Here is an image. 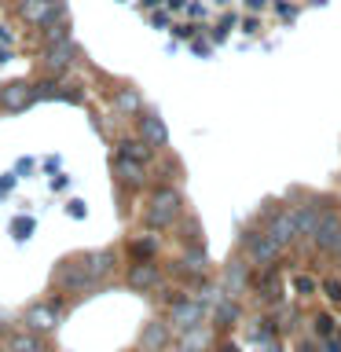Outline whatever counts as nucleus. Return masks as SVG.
<instances>
[{
	"label": "nucleus",
	"instance_id": "obj_9",
	"mask_svg": "<svg viewBox=\"0 0 341 352\" xmlns=\"http://www.w3.org/2000/svg\"><path fill=\"white\" fill-rule=\"evenodd\" d=\"M55 8H59V0H19V15L26 19L30 26H44Z\"/></svg>",
	"mask_w": 341,
	"mask_h": 352
},
{
	"label": "nucleus",
	"instance_id": "obj_16",
	"mask_svg": "<svg viewBox=\"0 0 341 352\" xmlns=\"http://www.w3.org/2000/svg\"><path fill=\"white\" fill-rule=\"evenodd\" d=\"M118 173H121V180L125 184H132V187H140L147 176H143V162H132V158H125V154H118Z\"/></svg>",
	"mask_w": 341,
	"mask_h": 352
},
{
	"label": "nucleus",
	"instance_id": "obj_14",
	"mask_svg": "<svg viewBox=\"0 0 341 352\" xmlns=\"http://www.w3.org/2000/svg\"><path fill=\"white\" fill-rule=\"evenodd\" d=\"M246 246H250V257L257 261V264H272L275 257H279V246H275L268 235H250Z\"/></svg>",
	"mask_w": 341,
	"mask_h": 352
},
{
	"label": "nucleus",
	"instance_id": "obj_10",
	"mask_svg": "<svg viewBox=\"0 0 341 352\" xmlns=\"http://www.w3.org/2000/svg\"><path fill=\"white\" fill-rule=\"evenodd\" d=\"M114 250H99V253H88V257H81V264H85V272H88V279H107L110 272H114Z\"/></svg>",
	"mask_w": 341,
	"mask_h": 352
},
{
	"label": "nucleus",
	"instance_id": "obj_11",
	"mask_svg": "<svg viewBox=\"0 0 341 352\" xmlns=\"http://www.w3.org/2000/svg\"><path fill=\"white\" fill-rule=\"evenodd\" d=\"M0 103H4L8 110H26V107L33 103V88L22 85V81L4 85V88H0Z\"/></svg>",
	"mask_w": 341,
	"mask_h": 352
},
{
	"label": "nucleus",
	"instance_id": "obj_3",
	"mask_svg": "<svg viewBox=\"0 0 341 352\" xmlns=\"http://www.w3.org/2000/svg\"><path fill=\"white\" fill-rule=\"evenodd\" d=\"M26 327L33 330V334H52L55 327H59V297L48 305H33L26 312Z\"/></svg>",
	"mask_w": 341,
	"mask_h": 352
},
{
	"label": "nucleus",
	"instance_id": "obj_17",
	"mask_svg": "<svg viewBox=\"0 0 341 352\" xmlns=\"http://www.w3.org/2000/svg\"><path fill=\"white\" fill-rule=\"evenodd\" d=\"M4 352H48V349H44V341L30 330V334H15V338H11Z\"/></svg>",
	"mask_w": 341,
	"mask_h": 352
},
{
	"label": "nucleus",
	"instance_id": "obj_15",
	"mask_svg": "<svg viewBox=\"0 0 341 352\" xmlns=\"http://www.w3.org/2000/svg\"><path fill=\"white\" fill-rule=\"evenodd\" d=\"M140 136H143V143H151V147H162V143H165V125H162V118H154V114L140 118Z\"/></svg>",
	"mask_w": 341,
	"mask_h": 352
},
{
	"label": "nucleus",
	"instance_id": "obj_7",
	"mask_svg": "<svg viewBox=\"0 0 341 352\" xmlns=\"http://www.w3.org/2000/svg\"><path fill=\"white\" fill-rule=\"evenodd\" d=\"M74 41L70 37H63V41H52L48 44V52H44V66H48L52 74H59V70H70V63H74Z\"/></svg>",
	"mask_w": 341,
	"mask_h": 352
},
{
	"label": "nucleus",
	"instance_id": "obj_25",
	"mask_svg": "<svg viewBox=\"0 0 341 352\" xmlns=\"http://www.w3.org/2000/svg\"><path fill=\"white\" fill-rule=\"evenodd\" d=\"M316 330H319V334H330V319L319 316V319H316Z\"/></svg>",
	"mask_w": 341,
	"mask_h": 352
},
{
	"label": "nucleus",
	"instance_id": "obj_29",
	"mask_svg": "<svg viewBox=\"0 0 341 352\" xmlns=\"http://www.w3.org/2000/svg\"><path fill=\"white\" fill-rule=\"evenodd\" d=\"M330 253H338V257H341V231H338V239H334V246H330Z\"/></svg>",
	"mask_w": 341,
	"mask_h": 352
},
{
	"label": "nucleus",
	"instance_id": "obj_30",
	"mask_svg": "<svg viewBox=\"0 0 341 352\" xmlns=\"http://www.w3.org/2000/svg\"><path fill=\"white\" fill-rule=\"evenodd\" d=\"M0 4H11V0H0Z\"/></svg>",
	"mask_w": 341,
	"mask_h": 352
},
{
	"label": "nucleus",
	"instance_id": "obj_1",
	"mask_svg": "<svg viewBox=\"0 0 341 352\" xmlns=\"http://www.w3.org/2000/svg\"><path fill=\"white\" fill-rule=\"evenodd\" d=\"M176 217H180V195H176L173 187L154 191L151 206H147V224H151V228H169Z\"/></svg>",
	"mask_w": 341,
	"mask_h": 352
},
{
	"label": "nucleus",
	"instance_id": "obj_26",
	"mask_svg": "<svg viewBox=\"0 0 341 352\" xmlns=\"http://www.w3.org/2000/svg\"><path fill=\"white\" fill-rule=\"evenodd\" d=\"M312 286H316V283H312V279H305V275H301V279H297V290H301V294H308V290H312Z\"/></svg>",
	"mask_w": 341,
	"mask_h": 352
},
{
	"label": "nucleus",
	"instance_id": "obj_5",
	"mask_svg": "<svg viewBox=\"0 0 341 352\" xmlns=\"http://www.w3.org/2000/svg\"><path fill=\"white\" fill-rule=\"evenodd\" d=\"M55 283H59L63 290H70V294L88 290V286H92V279H88V272H85L81 261H63L59 268H55Z\"/></svg>",
	"mask_w": 341,
	"mask_h": 352
},
{
	"label": "nucleus",
	"instance_id": "obj_18",
	"mask_svg": "<svg viewBox=\"0 0 341 352\" xmlns=\"http://www.w3.org/2000/svg\"><path fill=\"white\" fill-rule=\"evenodd\" d=\"M118 154H125V158H132V162H143V165H147V162H151V143H143V140H121Z\"/></svg>",
	"mask_w": 341,
	"mask_h": 352
},
{
	"label": "nucleus",
	"instance_id": "obj_24",
	"mask_svg": "<svg viewBox=\"0 0 341 352\" xmlns=\"http://www.w3.org/2000/svg\"><path fill=\"white\" fill-rule=\"evenodd\" d=\"M151 22H154V26H169V11H154Z\"/></svg>",
	"mask_w": 341,
	"mask_h": 352
},
{
	"label": "nucleus",
	"instance_id": "obj_23",
	"mask_svg": "<svg viewBox=\"0 0 341 352\" xmlns=\"http://www.w3.org/2000/svg\"><path fill=\"white\" fill-rule=\"evenodd\" d=\"M173 33H176V37H195V26H191V22H187V26H184V22H176V26H173Z\"/></svg>",
	"mask_w": 341,
	"mask_h": 352
},
{
	"label": "nucleus",
	"instance_id": "obj_21",
	"mask_svg": "<svg viewBox=\"0 0 341 352\" xmlns=\"http://www.w3.org/2000/svg\"><path fill=\"white\" fill-rule=\"evenodd\" d=\"M114 107H118V110H125V114H132V110H140V96H136V92H129V88H121V92L114 96Z\"/></svg>",
	"mask_w": 341,
	"mask_h": 352
},
{
	"label": "nucleus",
	"instance_id": "obj_27",
	"mask_svg": "<svg viewBox=\"0 0 341 352\" xmlns=\"http://www.w3.org/2000/svg\"><path fill=\"white\" fill-rule=\"evenodd\" d=\"M70 213L74 217H85V202H70Z\"/></svg>",
	"mask_w": 341,
	"mask_h": 352
},
{
	"label": "nucleus",
	"instance_id": "obj_28",
	"mask_svg": "<svg viewBox=\"0 0 341 352\" xmlns=\"http://www.w3.org/2000/svg\"><path fill=\"white\" fill-rule=\"evenodd\" d=\"M327 290H330V297H334V301L341 297V286H338V283H327Z\"/></svg>",
	"mask_w": 341,
	"mask_h": 352
},
{
	"label": "nucleus",
	"instance_id": "obj_19",
	"mask_svg": "<svg viewBox=\"0 0 341 352\" xmlns=\"http://www.w3.org/2000/svg\"><path fill=\"white\" fill-rule=\"evenodd\" d=\"M209 345V334L202 327H191V330H184V341H180V352H202Z\"/></svg>",
	"mask_w": 341,
	"mask_h": 352
},
{
	"label": "nucleus",
	"instance_id": "obj_4",
	"mask_svg": "<svg viewBox=\"0 0 341 352\" xmlns=\"http://www.w3.org/2000/svg\"><path fill=\"white\" fill-rule=\"evenodd\" d=\"M125 283L132 286V290L147 294V290H158V283H162V272H158V264H154V261H136V264L129 268Z\"/></svg>",
	"mask_w": 341,
	"mask_h": 352
},
{
	"label": "nucleus",
	"instance_id": "obj_13",
	"mask_svg": "<svg viewBox=\"0 0 341 352\" xmlns=\"http://www.w3.org/2000/svg\"><path fill=\"white\" fill-rule=\"evenodd\" d=\"M41 30H44V41H48V44H52V41H63V37H70V15H66V8H63V4L55 8V11H52V19L44 22Z\"/></svg>",
	"mask_w": 341,
	"mask_h": 352
},
{
	"label": "nucleus",
	"instance_id": "obj_12",
	"mask_svg": "<svg viewBox=\"0 0 341 352\" xmlns=\"http://www.w3.org/2000/svg\"><path fill=\"white\" fill-rule=\"evenodd\" d=\"M338 231H341V220L334 213H323V217H319V224H316V231H312L316 246L330 250V246H334V239H338Z\"/></svg>",
	"mask_w": 341,
	"mask_h": 352
},
{
	"label": "nucleus",
	"instance_id": "obj_6",
	"mask_svg": "<svg viewBox=\"0 0 341 352\" xmlns=\"http://www.w3.org/2000/svg\"><path fill=\"white\" fill-rule=\"evenodd\" d=\"M202 316H206L202 301H191V297H180V301L173 305V312H169V323H173L176 330H191V327H198V323H202Z\"/></svg>",
	"mask_w": 341,
	"mask_h": 352
},
{
	"label": "nucleus",
	"instance_id": "obj_2",
	"mask_svg": "<svg viewBox=\"0 0 341 352\" xmlns=\"http://www.w3.org/2000/svg\"><path fill=\"white\" fill-rule=\"evenodd\" d=\"M297 235H301V228H297V209H279L268 224V239L283 250V246H290Z\"/></svg>",
	"mask_w": 341,
	"mask_h": 352
},
{
	"label": "nucleus",
	"instance_id": "obj_8",
	"mask_svg": "<svg viewBox=\"0 0 341 352\" xmlns=\"http://www.w3.org/2000/svg\"><path fill=\"white\" fill-rule=\"evenodd\" d=\"M165 345H169V323L151 319V323L143 327V334H140V352H162Z\"/></svg>",
	"mask_w": 341,
	"mask_h": 352
},
{
	"label": "nucleus",
	"instance_id": "obj_22",
	"mask_svg": "<svg viewBox=\"0 0 341 352\" xmlns=\"http://www.w3.org/2000/svg\"><path fill=\"white\" fill-rule=\"evenodd\" d=\"M158 250V242L154 239H140V242H132V253H136L140 261H151V253Z\"/></svg>",
	"mask_w": 341,
	"mask_h": 352
},
{
	"label": "nucleus",
	"instance_id": "obj_20",
	"mask_svg": "<svg viewBox=\"0 0 341 352\" xmlns=\"http://www.w3.org/2000/svg\"><path fill=\"white\" fill-rule=\"evenodd\" d=\"M224 286H228V294H242V290H246V268H242L239 261L228 268V275H224Z\"/></svg>",
	"mask_w": 341,
	"mask_h": 352
}]
</instances>
